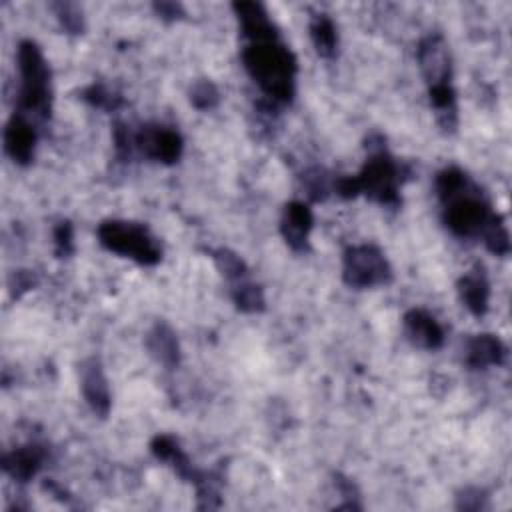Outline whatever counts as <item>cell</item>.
Here are the masks:
<instances>
[{"label": "cell", "instance_id": "cell-1", "mask_svg": "<svg viewBox=\"0 0 512 512\" xmlns=\"http://www.w3.org/2000/svg\"><path fill=\"white\" fill-rule=\"evenodd\" d=\"M242 64L262 90L266 102L286 106L294 100L298 62L286 44L280 40L248 42L242 50Z\"/></svg>", "mask_w": 512, "mask_h": 512}, {"label": "cell", "instance_id": "cell-2", "mask_svg": "<svg viewBox=\"0 0 512 512\" xmlns=\"http://www.w3.org/2000/svg\"><path fill=\"white\" fill-rule=\"evenodd\" d=\"M364 146L368 158L360 172L354 174L358 194H364L368 200L380 206L398 208L402 204L400 186L404 182V168L386 150V138L382 134H370Z\"/></svg>", "mask_w": 512, "mask_h": 512}, {"label": "cell", "instance_id": "cell-3", "mask_svg": "<svg viewBox=\"0 0 512 512\" xmlns=\"http://www.w3.org/2000/svg\"><path fill=\"white\" fill-rule=\"evenodd\" d=\"M16 66L20 74L18 108L16 112L36 116L38 120H50L52 112V86L50 66L44 58L42 48L34 40H20L16 48Z\"/></svg>", "mask_w": 512, "mask_h": 512}, {"label": "cell", "instance_id": "cell-4", "mask_svg": "<svg viewBox=\"0 0 512 512\" xmlns=\"http://www.w3.org/2000/svg\"><path fill=\"white\" fill-rule=\"evenodd\" d=\"M98 242L108 252L130 258L140 266H154L162 260V248L152 232L140 222L104 220L96 230Z\"/></svg>", "mask_w": 512, "mask_h": 512}, {"label": "cell", "instance_id": "cell-5", "mask_svg": "<svg viewBox=\"0 0 512 512\" xmlns=\"http://www.w3.org/2000/svg\"><path fill=\"white\" fill-rule=\"evenodd\" d=\"M494 210L482 192L470 182L460 194L444 202V224L460 238H474L484 232L488 222L494 218Z\"/></svg>", "mask_w": 512, "mask_h": 512}, {"label": "cell", "instance_id": "cell-6", "mask_svg": "<svg viewBox=\"0 0 512 512\" xmlns=\"http://www.w3.org/2000/svg\"><path fill=\"white\" fill-rule=\"evenodd\" d=\"M342 280L356 290L386 286L392 282V266L374 244L350 246L342 258Z\"/></svg>", "mask_w": 512, "mask_h": 512}, {"label": "cell", "instance_id": "cell-7", "mask_svg": "<svg viewBox=\"0 0 512 512\" xmlns=\"http://www.w3.org/2000/svg\"><path fill=\"white\" fill-rule=\"evenodd\" d=\"M136 150H140L148 160L160 164H176L184 150V140L180 132L164 124H142L134 134Z\"/></svg>", "mask_w": 512, "mask_h": 512}, {"label": "cell", "instance_id": "cell-8", "mask_svg": "<svg viewBox=\"0 0 512 512\" xmlns=\"http://www.w3.org/2000/svg\"><path fill=\"white\" fill-rule=\"evenodd\" d=\"M416 60L428 88L440 86V84H452V58L442 34L432 32L424 36L418 42Z\"/></svg>", "mask_w": 512, "mask_h": 512}, {"label": "cell", "instance_id": "cell-9", "mask_svg": "<svg viewBox=\"0 0 512 512\" xmlns=\"http://www.w3.org/2000/svg\"><path fill=\"white\" fill-rule=\"evenodd\" d=\"M78 378L84 402L98 416L106 418L112 408V396L104 366L98 356H88L78 364Z\"/></svg>", "mask_w": 512, "mask_h": 512}, {"label": "cell", "instance_id": "cell-10", "mask_svg": "<svg viewBox=\"0 0 512 512\" xmlns=\"http://www.w3.org/2000/svg\"><path fill=\"white\" fill-rule=\"evenodd\" d=\"M314 226V214L302 200H292L284 206L280 216V234L286 246L296 254L310 250V230Z\"/></svg>", "mask_w": 512, "mask_h": 512}, {"label": "cell", "instance_id": "cell-11", "mask_svg": "<svg viewBox=\"0 0 512 512\" xmlns=\"http://www.w3.org/2000/svg\"><path fill=\"white\" fill-rule=\"evenodd\" d=\"M38 132L28 116L14 110L4 128V152L18 166H28L34 160Z\"/></svg>", "mask_w": 512, "mask_h": 512}, {"label": "cell", "instance_id": "cell-12", "mask_svg": "<svg viewBox=\"0 0 512 512\" xmlns=\"http://www.w3.org/2000/svg\"><path fill=\"white\" fill-rule=\"evenodd\" d=\"M232 10H234V14L238 18L242 36L248 42L280 40L278 26L270 18V14H268L264 4L252 2V0H242V2H234Z\"/></svg>", "mask_w": 512, "mask_h": 512}, {"label": "cell", "instance_id": "cell-13", "mask_svg": "<svg viewBox=\"0 0 512 512\" xmlns=\"http://www.w3.org/2000/svg\"><path fill=\"white\" fill-rule=\"evenodd\" d=\"M48 458V448L42 442H26L2 454V470L12 480L24 484L32 480L44 466Z\"/></svg>", "mask_w": 512, "mask_h": 512}, {"label": "cell", "instance_id": "cell-14", "mask_svg": "<svg viewBox=\"0 0 512 512\" xmlns=\"http://www.w3.org/2000/svg\"><path fill=\"white\" fill-rule=\"evenodd\" d=\"M402 328L410 344L422 350H438L444 344V330L440 322L424 308H410L402 318Z\"/></svg>", "mask_w": 512, "mask_h": 512}, {"label": "cell", "instance_id": "cell-15", "mask_svg": "<svg viewBox=\"0 0 512 512\" xmlns=\"http://www.w3.org/2000/svg\"><path fill=\"white\" fill-rule=\"evenodd\" d=\"M150 452L154 454L156 460L168 464L182 480L190 482V484H198L204 476V470H198L188 454L180 448V442L172 436V434H156L150 440Z\"/></svg>", "mask_w": 512, "mask_h": 512}, {"label": "cell", "instance_id": "cell-16", "mask_svg": "<svg viewBox=\"0 0 512 512\" xmlns=\"http://www.w3.org/2000/svg\"><path fill=\"white\" fill-rule=\"evenodd\" d=\"M456 290H458L460 302L466 306V310L472 316L480 318L488 312L490 282L482 264H474L468 272H464L456 282Z\"/></svg>", "mask_w": 512, "mask_h": 512}, {"label": "cell", "instance_id": "cell-17", "mask_svg": "<svg viewBox=\"0 0 512 512\" xmlns=\"http://www.w3.org/2000/svg\"><path fill=\"white\" fill-rule=\"evenodd\" d=\"M144 344H146V350L148 354L164 368L168 370H174L178 364H180V358H182V352H180V342H178V336L174 332V328L164 322V320H156L150 330L146 332V338H144Z\"/></svg>", "mask_w": 512, "mask_h": 512}, {"label": "cell", "instance_id": "cell-18", "mask_svg": "<svg viewBox=\"0 0 512 512\" xmlns=\"http://www.w3.org/2000/svg\"><path fill=\"white\" fill-rule=\"evenodd\" d=\"M508 348L496 334H476L466 340L464 362L472 370H486L490 366H502Z\"/></svg>", "mask_w": 512, "mask_h": 512}, {"label": "cell", "instance_id": "cell-19", "mask_svg": "<svg viewBox=\"0 0 512 512\" xmlns=\"http://www.w3.org/2000/svg\"><path fill=\"white\" fill-rule=\"evenodd\" d=\"M308 30H310V40L316 54L326 60L334 58L338 52V32L332 18L324 12H316L310 16Z\"/></svg>", "mask_w": 512, "mask_h": 512}, {"label": "cell", "instance_id": "cell-20", "mask_svg": "<svg viewBox=\"0 0 512 512\" xmlns=\"http://www.w3.org/2000/svg\"><path fill=\"white\" fill-rule=\"evenodd\" d=\"M230 296L234 306L244 314H260L266 310V298L260 284H254L252 280H242L230 286Z\"/></svg>", "mask_w": 512, "mask_h": 512}, {"label": "cell", "instance_id": "cell-21", "mask_svg": "<svg viewBox=\"0 0 512 512\" xmlns=\"http://www.w3.org/2000/svg\"><path fill=\"white\" fill-rule=\"evenodd\" d=\"M210 256L214 260L216 270L220 272V276L230 286L248 278V266H246V262L234 250H230V248H216V250H210Z\"/></svg>", "mask_w": 512, "mask_h": 512}, {"label": "cell", "instance_id": "cell-22", "mask_svg": "<svg viewBox=\"0 0 512 512\" xmlns=\"http://www.w3.org/2000/svg\"><path fill=\"white\" fill-rule=\"evenodd\" d=\"M80 98L84 102H88L90 106L94 108H100V110H106V112H116L118 108L124 106V98L110 90L104 82H92L88 84L86 88H82L80 92Z\"/></svg>", "mask_w": 512, "mask_h": 512}, {"label": "cell", "instance_id": "cell-23", "mask_svg": "<svg viewBox=\"0 0 512 512\" xmlns=\"http://www.w3.org/2000/svg\"><path fill=\"white\" fill-rule=\"evenodd\" d=\"M468 184H470V178L458 166H448V168L440 170L436 174V182H434L436 194L442 204L448 202L450 198H454L456 194H460Z\"/></svg>", "mask_w": 512, "mask_h": 512}, {"label": "cell", "instance_id": "cell-24", "mask_svg": "<svg viewBox=\"0 0 512 512\" xmlns=\"http://www.w3.org/2000/svg\"><path fill=\"white\" fill-rule=\"evenodd\" d=\"M480 238H482L486 250L492 252L494 256H506L510 252V234H508L502 214H498V212L488 222V226L484 228Z\"/></svg>", "mask_w": 512, "mask_h": 512}, {"label": "cell", "instance_id": "cell-25", "mask_svg": "<svg viewBox=\"0 0 512 512\" xmlns=\"http://www.w3.org/2000/svg\"><path fill=\"white\" fill-rule=\"evenodd\" d=\"M50 8L54 10L56 20L66 34H72V36L84 34L86 30L84 12L76 2H52Z\"/></svg>", "mask_w": 512, "mask_h": 512}, {"label": "cell", "instance_id": "cell-26", "mask_svg": "<svg viewBox=\"0 0 512 512\" xmlns=\"http://www.w3.org/2000/svg\"><path fill=\"white\" fill-rule=\"evenodd\" d=\"M188 100L196 110L208 112L220 104V90L210 78H198L188 88Z\"/></svg>", "mask_w": 512, "mask_h": 512}, {"label": "cell", "instance_id": "cell-27", "mask_svg": "<svg viewBox=\"0 0 512 512\" xmlns=\"http://www.w3.org/2000/svg\"><path fill=\"white\" fill-rule=\"evenodd\" d=\"M332 184H334V178H330L328 172L320 166H312L302 174V186L306 190V196L312 202L326 200L332 192Z\"/></svg>", "mask_w": 512, "mask_h": 512}, {"label": "cell", "instance_id": "cell-28", "mask_svg": "<svg viewBox=\"0 0 512 512\" xmlns=\"http://www.w3.org/2000/svg\"><path fill=\"white\" fill-rule=\"evenodd\" d=\"M134 134L130 130L128 124H124L122 120H116L114 126H112V142H114V154H116V160L120 162H128L132 158V152L136 148V142H134Z\"/></svg>", "mask_w": 512, "mask_h": 512}, {"label": "cell", "instance_id": "cell-29", "mask_svg": "<svg viewBox=\"0 0 512 512\" xmlns=\"http://www.w3.org/2000/svg\"><path fill=\"white\" fill-rule=\"evenodd\" d=\"M52 242L56 258H68L74 254V226L70 220H60L52 228Z\"/></svg>", "mask_w": 512, "mask_h": 512}, {"label": "cell", "instance_id": "cell-30", "mask_svg": "<svg viewBox=\"0 0 512 512\" xmlns=\"http://www.w3.org/2000/svg\"><path fill=\"white\" fill-rule=\"evenodd\" d=\"M332 482H334L336 492L344 498V502L338 504L336 508H342V510H362L360 490H358V486H356L348 476L336 472V474L332 476Z\"/></svg>", "mask_w": 512, "mask_h": 512}, {"label": "cell", "instance_id": "cell-31", "mask_svg": "<svg viewBox=\"0 0 512 512\" xmlns=\"http://www.w3.org/2000/svg\"><path fill=\"white\" fill-rule=\"evenodd\" d=\"M488 508V492L478 486H466L456 492V510L480 512Z\"/></svg>", "mask_w": 512, "mask_h": 512}, {"label": "cell", "instance_id": "cell-32", "mask_svg": "<svg viewBox=\"0 0 512 512\" xmlns=\"http://www.w3.org/2000/svg\"><path fill=\"white\" fill-rule=\"evenodd\" d=\"M38 284V276L34 274V270H14L8 278V292L10 298H20L26 292L34 290Z\"/></svg>", "mask_w": 512, "mask_h": 512}, {"label": "cell", "instance_id": "cell-33", "mask_svg": "<svg viewBox=\"0 0 512 512\" xmlns=\"http://www.w3.org/2000/svg\"><path fill=\"white\" fill-rule=\"evenodd\" d=\"M152 10L156 12V16L164 22H176L180 18L186 16L184 6L180 2H170V0H160L152 4Z\"/></svg>", "mask_w": 512, "mask_h": 512}]
</instances>
